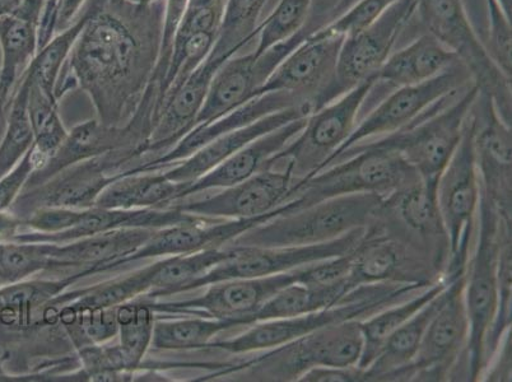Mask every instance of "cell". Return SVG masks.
<instances>
[{
	"label": "cell",
	"mask_w": 512,
	"mask_h": 382,
	"mask_svg": "<svg viewBox=\"0 0 512 382\" xmlns=\"http://www.w3.org/2000/svg\"><path fill=\"white\" fill-rule=\"evenodd\" d=\"M165 2L136 6L125 0H88L91 15L60 72L57 100L82 88L101 123L128 124L160 57Z\"/></svg>",
	"instance_id": "6da1fadb"
},
{
	"label": "cell",
	"mask_w": 512,
	"mask_h": 382,
	"mask_svg": "<svg viewBox=\"0 0 512 382\" xmlns=\"http://www.w3.org/2000/svg\"><path fill=\"white\" fill-rule=\"evenodd\" d=\"M431 284L386 282L360 286L347 293L339 304L295 318L259 321L235 338L216 340L208 349L228 354H250L283 346L327 326L362 321L386 307L408 300Z\"/></svg>",
	"instance_id": "7a4b0ae2"
},
{
	"label": "cell",
	"mask_w": 512,
	"mask_h": 382,
	"mask_svg": "<svg viewBox=\"0 0 512 382\" xmlns=\"http://www.w3.org/2000/svg\"><path fill=\"white\" fill-rule=\"evenodd\" d=\"M398 152L357 144L334 158L327 169L292 186L287 213L343 195L371 193L385 200L420 181Z\"/></svg>",
	"instance_id": "3957f363"
},
{
	"label": "cell",
	"mask_w": 512,
	"mask_h": 382,
	"mask_svg": "<svg viewBox=\"0 0 512 382\" xmlns=\"http://www.w3.org/2000/svg\"><path fill=\"white\" fill-rule=\"evenodd\" d=\"M384 203L383 197L371 193L323 200L251 228L232 244L259 248L323 244L339 239L357 228L369 227L383 209Z\"/></svg>",
	"instance_id": "277c9868"
},
{
	"label": "cell",
	"mask_w": 512,
	"mask_h": 382,
	"mask_svg": "<svg viewBox=\"0 0 512 382\" xmlns=\"http://www.w3.org/2000/svg\"><path fill=\"white\" fill-rule=\"evenodd\" d=\"M478 234L473 255L465 267L464 301L469 323L465 351V381L481 380L484 348L496 318L498 304V244L500 212L481 181L478 206Z\"/></svg>",
	"instance_id": "5b68a950"
},
{
	"label": "cell",
	"mask_w": 512,
	"mask_h": 382,
	"mask_svg": "<svg viewBox=\"0 0 512 382\" xmlns=\"http://www.w3.org/2000/svg\"><path fill=\"white\" fill-rule=\"evenodd\" d=\"M363 348L360 321L327 326L305 337L292 340L258 356L227 367L221 375L242 374L244 380L299 382L301 376L314 367L357 366Z\"/></svg>",
	"instance_id": "8992f818"
},
{
	"label": "cell",
	"mask_w": 512,
	"mask_h": 382,
	"mask_svg": "<svg viewBox=\"0 0 512 382\" xmlns=\"http://www.w3.org/2000/svg\"><path fill=\"white\" fill-rule=\"evenodd\" d=\"M478 93L479 88L472 83L453 104L445 105L444 102L455 96L441 101L409 127L363 144L398 152L417 172L423 184L437 189V181L458 147Z\"/></svg>",
	"instance_id": "52a82bcc"
},
{
	"label": "cell",
	"mask_w": 512,
	"mask_h": 382,
	"mask_svg": "<svg viewBox=\"0 0 512 382\" xmlns=\"http://www.w3.org/2000/svg\"><path fill=\"white\" fill-rule=\"evenodd\" d=\"M417 12L427 34L464 64L479 92L491 97L498 115L511 125V78L497 67L479 40L462 0H417Z\"/></svg>",
	"instance_id": "ba28073f"
},
{
	"label": "cell",
	"mask_w": 512,
	"mask_h": 382,
	"mask_svg": "<svg viewBox=\"0 0 512 382\" xmlns=\"http://www.w3.org/2000/svg\"><path fill=\"white\" fill-rule=\"evenodd\" d=\"M474 133L476 120L470 110L458 147L437 181V208L449 242L448 274L467 267L470 239L481 198Z\"/></svg>",
	"instance_id": "9c48e42d"
},
{
	"label": "cell",
	"mask_w": 512,
	"mask_h": 382,
	"mask_svg": "<svg viewBox=\"0 0 512 382\" xmlns=\"http://www.w3.org/2000/svg\"><path fill=\"white\" fill-rule=\"evenodd\" d=\"M417 13V0H398L365 30L344 37L329 85L311 101L313 113L332 104L377 72L392 54L400 34Z\"/></svg>",
	"instance_id": "30bf717a"
},
{
	"label": "cell",
	"mask_w": 512,
	"mask_h": 382,
	"mask_svg": "<svg viewBox=\"0 0 512 382\" xmlns=\"http://www.w3.org/2000/svg\"><path fill=\"white\" fill-rule=\"evenodd\" d=\"M376 83L377 78L367 79L307 116L304 129L268 162L267 169L273 162L290 163L295 184L318 174L355 130L358 114Z\"/></svg>",
	"instance_id": "8fae6325"
},
{
	"label": "cell",
	"mask_w": 512,
	"mask_h": 382,
	"mask_svg": "<svg viewBox=\"0 0 512 382\" xmlns=\"http://www.w3.org/2000/svg\"><path fill=\"white\" fill-rule=\"evenodd\" d=\"M473 79L464 64L456 62L446 71L417 85L399 87L392 95L371 111L349 135L343 146L329 158L323 170L334 158L357 144L383 138L409 127L434 109L441 101L456 96V93L472 85Z\"/></svg>",
	"instance_id": "7c38bea8"
},
{
	"label": "cell",
	"mask_w": 512,
	"mask_h": 382,
	"mask_svg": "<svg viewBox=\"0 0 512 382\" xmlns=\"http://www.w3.org/2000/svg\"><path fill=\"white\" fill-rule=\"evenodd\" d=\"M321 27L323 23L319 18L310 16L305 29L285 43L273 46L262 54L254 51L242 57L228 59L214 74L207 99L198 115L197 125L212 123L262 96L260 92L278 65Z\"/></svg>",
	"instance_id": "4fadbf2b"
},
{
	"label": "cell",
	"mask_w": 512,
	"mask_h": 382,
	"mask_svg": "<svg viewBox=\"0 0 512 382\" xmlns=\"http://www.w3.org/2000/svg\"><path fill=\"white\" fill-rule=\"evenodd\" d=\"M464 279L465 270L451 278L444 301L427 326L416 358L399 375L398 381L454 380L460 360H464L469 337Z\"/></svg>",
	"instance_id": "5bb4252c"
},
{
	"label": "cell",
	"mask_w": 512,
	"mask_h": 382,
	"mask_svg": "<svg viewBox=\"0 0 512 382\" xmlns=\"http://www.w3.org/2000/svg\"><path fill=\"white\" fill-rule=\"evenodd\" d=\"M305 268V267H304ZM259 278L231 279L209 284L202 296L180 301L146 298L156 315L203 316L235 321L240 326L253 325L254 316L290 284L300 282L302 269Z\"/></svg>",
	"instance_id": "9a60e30c"
},
{
	"label": "cell",
	"mask_w": 512,
	"mask_h": 382,
	"mask_svg": "<svg viewBox=\"0 0 512 382\" xmlns=\"http://www.w3.org/2000/svg\"><path fill=\"white\" fill-rule=\"evenodd\" d=\"M367 228V227H366ZM366 228H357L349 234L323 244L285 246V248H259V246H231L230 258L223 260L189 284L185 292L198 291L209 284L231 279L276 276L307 267V265L352 253L360 245Z\"/></svg>",
	"instance_id": "2e32d148"
},
{
	"label": "cell",
	"mask_w": 512,
	"mask_h": 382,
	"mask_svg": "<svg viewBox=\"0 0 512 382\" xmlns=\"http://www.w3.org/2000/svg\"><path fill=\"white\" fill-rule=\"evenodd\" d=\"M269 170L258 172L240 184L192 202L174 204L179 211L216 220H250L276 211L285 204L295 184L288 162H273Z\"/></svg>",
	"instance_id": "e0dca14e"
},
{
	"label": "cell",
	"mask_w": 512,
	"mask_h": 382,
	"mask_svg": "<svg viewBox=\"0 0 512 382\" xmlns=\"http://www.w3.org/2000/svg\"><path fill=\"white\" fill-rule=\"evenodd\" d=\"M118 177L114 171V162L107 155L78 162L41 185L22 189L8 211L23 221L43 208H68L77 211L92 208L102 191Z\"/></svg>",
	"instance_id": "ac0fdd59"
},
{
	"label": "cell",
	"mask_w": 512,
	"mask_h": 382,
	"mask_svg": "<svg viewBox=\"0 0 512 382\" xmlns=\"http://www.w3.org/2000/svg\"><path fill=\"white\" fill-rule=\"evenodd\" d=\"M285 213L286 206L282 204L276 211L265 214V216L250 218V220H216V218H211V220L181 223V225L162 228V230H157L151 239L136 253L113 265L109 272H115V270L142 262V260L225 248V245L232 244L237 237L245 234L251 228L262 225V223Z\"/></svg>",
	"instance_id": "d6986e66"
},
{
	"label": "cell",
	"mask_w": 512,
	"mask_h": 382,
	"mask_svg": "<svg viewBox=\"0 0 512 382\" xmlns=\"http://www.w3.org/2000/svg\"><path fill=\"white\" fill-rule=\"evenodd\" d=\"M344 36L320 29L278 65L260 95L287 92L307 102L329 85L337 67Z\"/></svg>",
	"instance_id": "ffe728a7"
},
{
	"label": "cell",
	"mask_w": 512,
	"mask_h": 382,
	"mask_svg": "<svg viewBox=\"0 0 512 382\" xmlns=\"http://www.w3.org/2000/svg\"><path fill=\"white\" fill-rule=\"evenodd\" d=\"M472 114L482 184L498 211L511 214V125L501 119L491 97L482 92L478 93Z\"/></svg>",
	"instance_id": "44dd1931"
},
{
	"label": "cell",
	"mask_w": 512,
	"mask_h": 382,
	"mask_svg": "<svg viewBox=\"0 0 512 382\" xmlns=\"http://www.w3.org/2000/svg\"><path fill=\"white\" fill-rule=\"evenodd\" d=\"M211 220L193 216L179 211L178 208L165 209H107L92 207L74 213L71 228L59 234H40V232H21L12 241L43 242V244H68V242L83 239V237L105 234L118 230L132 228H147V230H162V228Z\"/></svg>",
	"instance_id": "7402d4cb"
},
{
	"label": "cell",
	"mask_w": 512,
	"mask_h": 382,
	"mask_svg": "<svg viewBox=\"0 0 512 382\" xmlns=\"http://www.w3.org/2000/svg\"><path fill=\"white\" fill-rule=\"evenodd\" d=\"M306 102L301 97L287 92L265 93V95L256 97V99L251 100L248 104L242 105L239 109L212 121V123L197 125L170 151L155 158V160L143 163V165L136 167V169L125 172L121 176L167 169V167L176 165V163L194 155L200 148L207 146L214 139L220 138L221 135L244 128L246 125L253 124L255 121L264 118V116L278 113V111L286 110L288 107L306 104Z\"/></svg>",
	"instance_id": "603a6c76"
},
{
	"label": "cell",
	"mask_w": 512,
	"mask_h": 382,
	"mask_svg": "<svg viewBox=\"0 0 512 382\" xmlns=\"http://www.w3.org/2000/svg\"><path fill=\"white\" fill-rule=\"evenodd\" d=\"M313 113L309 102L299 106L288 107L286 110L278 111L246 127L234 130V132L221 135L213 142L200 148L194 155L176 163L171 169L164 172L167 179L179 184H192L193 181L208 174L214 167L221 165L228 157L235 155L241 148L248 146L263 135L282 128L283 125L293 120L305 118Z\"/></svg>",
	"instance_id": "cb8c5ba5"
},
{
	"label": "cell",
	"mask_w": 512,
	"mask_h": 382,
	"mask_svg": "<svg viewBox=\"0 0 512 382\" xmlns=\"http://www.w3.org/2000/svg\"><path fill=\"white\" fill-rule=\"evenodd\" d=\"M306 119L307 116L293 120L291 123L283 125L282 128L273 130L241 148L235 155L228 157L226 161L214 167L208 174L186 186L181 194V200L192 197L194 194L203 193V191L230 188V186L250 179L258 172L267 170L268 162L304 129Z\"/></svg>",
	"instance_id": "d4e9b609"
},
{
	"label": "cell",
	"mask_w": 512,
	"mask_h": 382,
	"mask_svg": "<svg viewBox=\"0 0 512 382\" xmlns=\"http://www.w3.org/2000/svg\"><path fill=\"white\" fill-rule=\"evenodd\" d=\"M45 0H23L12 15L0 18V90L9 104L39 50V26Z\"/></svg>",
	"instance_id": "484cf974"
},
{
	"label": "cell",
	"mask_w": 512,
	"mask_h": 382,
	"mask_svg": "<svg viewBox=\"0 0 512 382\" xmlns=\"http://www.w3.org/2000/svg\"><path fill=\"white\" fill-rule=\"evenodd\" d=\"M157 230L132 228L83 237L68 244H50L60 270L77 269L83 277L109 272L120 260L136 253Z\"/></svg>",
	"instance_id": "4316f807"
},
{
	"label": "cell",
	"mask_w": 512,
	"mask_h": 382,
	"mask_svg": "<svg viewBox=\"0 0 512 382\" xmlns=\"http://www.w3.org/2000/svg\"><path fill=\"white\" fill-rule=\"evenodd\" d=\"M351 255L349 284L353 290L386 282L421 283L406 270L408 254L404 245L390 237L377 236L374 227L366 228L365 236Z\"/></svg>",
	"instance_id": "83f0119b"
},
{
	"label": "cell",
	"mask_w": 512,
	"mask_h": 382,
	"mask_svg": "<svg viewBox=\"0 0 512 382\" xmlns=\"http://www.w3.org/2000/svg\"><path fill=\"white\" fill-rule=\"evenodd\" d=\"M456 62H459L458 58L449 49L434 36L425 34L406 48L390 54L377 72V82L397 88L417 85L439 76Z\"/></svg>",
	"instance_id": "f1b7e54d"
},
{
	"label": "cell",
	"mask_w": 512,
	"mask_h": 382,
	"mask_svg": "<svg viewBox=\"0 0 512 382\" xmlns=\"http://www.w3.org/2000/svg\"><path fill=\"white\" fill-rule=\"evenodd\" d=\"M189 184L174 183L164 172L118 177L102 191L96 207L107 209H165L180 202L181 194Z\"/></svg>",
	"instance_id": "f546056e"
},
{
	"label": "cell",
	"mask_w": 512,
	"mask_h": 382,
	"mask_svg": "<svg viewBox=\"0 0 512 382\" xmlns=\"http://www.w3.org/2000/svg\"><path fill=\"white\" fill-rule=\"evenodd\" d=\"M445 290L390 335L375 361L367 368L366 381H398L399 375L416 358L427 326L444 301Z\"/></svg>",
	"instance_id": "4dcf8cb0"
},
{
	"label": "cell",
	"mask_w": 512,
	"mask_h": 382,
	"mask_svg": "<svg viewBox=\"0 0 512 382\" xmlns=\"http://www.w3.org/2000/svg\"><path fill=\"white\" fill-rule=\"evenodd\" d=\"M450 281L451 278L444 276L425 290L417 293V295L408 298V300L386 307V309L377 312L370 318L360 321L363 348L357 366L366 371L371 363L375 361L377 354H379L390 335L397 332L400 326L406 324L428 302L434 300L439 293L449 286Z\"/></svg>",
	"instance_id": "1f68e13d"
},
{
	"label": "cell",
	"mask_w": 512,
	"mask_h": 382,
	"mask_svg": "<svg viewBox=\"0 0 512 382\" xmlns=\"http://www.w3.org/2000/svg\"><path fill=\"white\" fill-rule=\"evenodd\" d=\"M155 320L152 347L156 351H190L206 348L218 334L241 328L231 320L203 318V316H175Z\"/></svg>",
	"instance_id": "d6a6232c"
},
{
	"label": "cell",
	"mask_w": 512,
	"mask_h": 382,
	"mask_svg": "<svg viewBox=\"0 0 512 382\" xmlns=\"http://www.w3.org/2000/svg\"><path fill=\"white\" fill-rule=\"evenodd\" d=\"M231 254V246H228V248L199 251L193 254L167 256L157 260L153 290L142 297L156 300L164 296L185 293L189 284L197 281L223 260L230 258Z\"/></svg>",
	"instance_id": "836d02e7"
},
{
	"label": "cell",
	"mask_w": 512,
	"mask_h": 382,
	"mask_svg": "<svg viewBox=\"0 0 512 382\" xmlns=\"http://www.w3.org/2000/svg\"><path fill=\"white\" fill-rule=\"evenodd\" d=\"M347 284L337 286H311V284L293 283L271 298L258 314L253 324L259 321L295 318L310 312L328 309L339 304L351 292Z\"/></svg>",
	"instance_id": "e575fe53"
},
{
	"label": "cell",
	"mask_w": 512,
	"mask_h": 382,
	"mask_svg": "<svg viewBox=\"0 0 512 382\" xmlns=\"http://www.w3.org/2000/svg\"><path fill=\"white\" fill-rule=\"evenodd\" d=\"M156 314L144 297L125 302L116 307L119 348L125 367L134 374L142 366L144 357L152 347Z\"/></svg>",
	"instance_id": "d590c367"
},
{
	"label": "cell",
	"mask_w": 512,
	"mask_h": 382,
	"mask_svg": "<svg viewBox=\"0 0 512 382\" xmlns=\"http://www.w3.org/2000/svg\"><path fill=\"white\" fill-rule=\"evenodd\" d=\"M26 74L29 78L27 110H29L32 132H34V149L43 167L57 153L69 132L60 118L57 97L50 95L32 81L27 71Z\"/></svg>",
	"instance_id": "8d00e7d4"
},
{
	"label": "cell",
	"mask_w": 512,
	"mask_h": 382,
	"mask_svg": "<svg viewBox=\"0 0 512 382\" xmlns=\"http://www.w3.org/2000/svg\"><path fill=\"white\" fill-rule=\"evenodd\" d=\"M267 0H227L220 34L209 58L226 63L258 35L259 18Z\"/></svg>",
	"instance_id": "74e56055"
},
{
	"label": "cell",
	"mask_w": 512,
	"mask_h": 382,
	"mask_svg": "<svg viewBox=\"0 0 512 382\" xmlns=\"http://www.w3.org/2000/svg\"><path fill=\"white\" fill-rule=\"evenodd\" d=\"M385 204L395 208L408 230L425 239L430 236L431 240L439 237L448 241L437 208L436 189L428 188L422 180L385 200Z\"/></svg>",
	"instance_id": "f35d334b"
},
{
	"label": "cell",
	"mask_w": 512,
	"mask_h": 382,
	"mask_svg": "<svg viewBox=\"0 0 512 382\" xmlns=\"http://www.w3.org/2000/svg\"><path fill=\"white\" fill-rule=\"evenodd\" d=\"M156 270L157 262L136 270L129 276L67 292V296L69 300L82 306L104 307V309L118 307L125 302L136 300V298L150 293L153 290Z\"/></svg>",
	"instance_id": "ab89813d"
},
{
	"label": "cell",
	"mask_w": 512,
	"mask_h": 382,
	"mask_svg": "<svg viewBox=\"0 0 512 382\" xmlns=\"http://www.w3.org/2000/svg\"><path fill=\"white\" fill-rule=\"evenodd\" d=\"M57 270H60L59 263L51 256L50 244L0 241V281L3 286Z\"/></svg>",
	"instance_id": "60d3db41"
},
{
	"label": "cell",
	"mask_w": 512,
	"mask_h": 382,
	"mask_svg": "<svg viewBox=\"0 0 512 382\" xmlns=\"http://www.w3.org/2000/svg\"><path fill=\"white\" fill-rule=\"evenodd\" d=\"M27 97H29V78L25 73L9 107L6 132L0 141V179L15 169L34 146V132H32L29 110H27Z\"/></svg>",
	"instance_id": "b9f144b4"
},
{
	"label": "cell",
	"mask_w": 512,
	"mask_h": 382,
	"mask_svg": "<svg viewBox=\"0 0 512 382\" xmlns=\"http://www.w3.org/2000/svg\"><path fill=\"white\" fill-rule=\"evenodd\" d=\"M90 15L91 7L87 3L85 13L69 29L59 32L48 44L37 51L35 59L32 60L29 69H27L32 81L50 95L55 96V86H57L60 72L67 63L73 46L76 44L78 36L81 35Z\"/></svg>",
	"instance_id": "7bdbcfd3"
},
{
	"label": "cell",
	"mask_w": 512,
	"mask_h": 382,
	"mask_svg": "<svg viewBox=\"0 0 512 382\" xmlns=\"http://www.w3.org/2000/svg\"><path fill=\"white\" fill-rule=\"evenodd\" d=\"M314 0H279L277 7L262 25H259V44L256 54L273 48L300 34L309 23Z\"/></svg>",
	"instance_id": "ee69618b"
},
{
	"label": "cell",
	"mask_w": 512,
	"mask_h": 382,
	"mask_svg": "<svg viewBox=\"0 0 512 382\" xmlns=\"http://www.w3.org/2000/svg\"><path fill=\"white\" fill-rule=\"evenodd\" d=\"M488 12V45L486 49L493 62L511 78V18L497 0H486Z\"/></svg>",
	"instance_id": "f6af8a7d"
},
{
	"label": "cell",
	"mask_w": 512,
	"mask_h": 382,
	"mask_svg": "<svg viewBox=\"0 0 512 382\" xmlns=\"http://www.w3.org/2000/svg\"><path fill=\"white\" fill-rule=\"evenodd\" d=\"M397 2L398 0H358L342 16L324 26L323 30L344 37L355 35L372 25Z\"/></svg>",
	"instance_id": "bcb514c9"
},
{
	"label": "cell",
	"mask_w": 512,
	"mask_h": 382,
	"mask_svg": "<svg viewBox=\"0 0 512 382\" xmlns=\"http://www.w3.org/2000/svg\"><path fill=\"white\" fill-rule=\"evenodd\" d=\"M40 162L35 155L34 146L22 158L20 163L0 179V212L8 211L13 202L20 195L26 181L35 170L39 169Z\"/></svg>",
	"instance_id": "7dc6e473"
},
{
	"label": "cell",
	"mask_w": 512,
	"mask_h": 382,
	"mask_svg": "<svg viewBox=\"0 0 512 382\" xmlns=\"http://www.w3.org/2000/svg\"><path fill=\"white\" fill-rule=\"evenodd\" d=\"M366 381V371L358 366H320L311 368L299 382H360Z\"/></svg>",
	"instance_id": "c3c4849f"
},
{
	"label": "cell",
	"mask_w": 512,
	"mask_h": 382,
	"mask_svg": "<svg viewBox=\"0 0 512 382\" xmlns=\"http://www.w3.org/2000/svg\"><path fill=\"white\" fill-rule=\"evenodd\" d=\"M88 0H58L55 11V35L73 25L79 18V13L86 7Z\"/></svg>",
	"instance_id": "681fc988"
},
{
	"label": "cell",
	"mask_w": 512,
	"mask_h": 382,
	"mask_svg": "<svg viewBox=\"0 0 512 382\" xmlns=\"http://www.w3.org/2000/svg\"><path fill=\"white\" fill-rule=\"evenodd\" d=\"M9 107H11V104L4 99L2 90H0V141H2L4 132H6Z\"/></svg>",
	"instance_id": "f907efd6"
},
{
	"label": "cell",
	"mask_w": 512,
	"mask_h": 382,
	"mask_svg": "<svg viewBox=\"0 0 512 382\" xmlns=\"http://www.w3.org/2000/svg\"><path fill=\"white\" fill-rule=\"evenodd\" d=\"M22 2L23 0H0V18L12 15Z\"/></svg>",
	"instance_id": "816d5d0a"
},
{
	"label": "cell",
	"mask_w": 512,
	"mask_h": 382,
	"mask_svg": "<svg viewBox=\"0 0 512 382\" xmlns=\"http://www.w3.org/2000/svg\"><path fill=\"white\" fill-rule=\"evenodd\" d=\"M0 375H4V370L2 366V354H0Z\"/></svg>",
	"instance_id": "f5cc1de1"
},
{
	"label": "cell",
	"mask_w": 512,
	"mask_h": 382,
	"mask_svg": "<svg viewBox=\"0 0 512 382\" xmlns=\"http://www.w3.org/2000/svg\"><path fill=\"white\" fill-rule=\"evenodd\" d=\"M4 287L2 281H0V288Z\"/></svg>",
	"instance_id": "db71d44e"
}]
</instances>
